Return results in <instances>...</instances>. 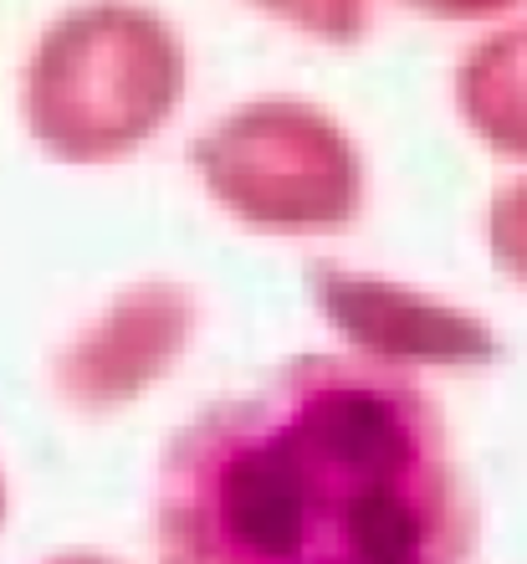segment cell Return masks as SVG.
Here are the masks:
<instances>
[{
	"label": "cell",
	"instance_id": "obj_1",
	"mask_svg": "<svg viewBox=\"0 0 527 564\" xmlns=\"http://www.w3.org/2000/svg\"><path fill=\"white\" fill-rule=\"evenodd\" d=\"M160 550L164 564H471L476 508L420 386L303 355L179 431Z\"/></svg>",
	"mask_w": 527,
	"mask_h": 564
},
{
	"label": "cell",
	"instance_id": "obj_2",
	"mask_svg": "<svg viewBox=\"0 0 527 564\" xmlns=\"http://www.w3.org/2000/svg\"><path fill=\"white\" fill-rule=\"evenodd\" d=\"M185 98V42L133 0L57 15L26 67V123L52 160L103 164L144 144Z\"/></svg>",
	"mask_w": 527,
	"mask_h": 564
},
{
	"label": "cell",
	"instance_id": "obj_3",
	"mask_svg": "<svg viewBox=\"0 0 527 564\" xmlns=\"http://www.w3.org/2000/svg\"><path fill=\"white\" fill-rule=\"evenodd\" d=\"M195 170L220 206L272 231L349 226L364 206V164L328 113L297 98L231 108L195 139Z\"/></svg>",
	"mask_w": 527,
	"mask_h": 564
},
{
	"label": "cell",
	"instance_id": "obj_4",
	"mask_svg": "<svg viewBox=\"0 0 527 564\" xmlns=\"http://www.w3.org/2000/svg\"><path fill=\"white\" fill-rule=\"evenodd\" d=\"M318 297L338 334L374 359H430V365H482L497 355V339L466 308H446L399 282L364 272L318 268Z\"/></svg>",
	"mask_w": 527,
	"mask_h": 564
},
{
	"label": "cell",
	"instance_id": "obj_5",
	"mask_svg": "<svg viewBox=\"0 0 527 564\" xmlns=\"http://www.w3.org/2000/svg\"><path fill=\"white\" fill-rule=\"evenodd\" d=\"M190 318H195L190 293L175 288V282H144V288H133L113 308L103 334L83 349L88 386L123 401L129 390H139L149 375L164 370L185 349Z\"/></svg>",
	"mask_w": 527,
	"mask_h": 564
},
{
	"label": "cell",
	"instance_id": "obj_6",
	"mask_svg": "<svg viewBox=\"0 0 527 564\" xmlns=\"http://www.w3.org/2000/svg\"><path fill=\"white\" fill-rule=\"evenodd\" d=\"M455 108L497 154L527 160V21L471 46L455 73Z\"/></svg>",
	"mask_w": 527,
	"mask_h": 564
},
{
	"label": "cell",
	"instance_id": "obj_7",
	"mask_svg": "<svg viewBox=\"0 0 527 564\" xmlns=\"http://www.w3.org/2000/svg\"><path fill=\"white\" fill-rule=\"evenodd\" d=\"M256 6L333 46L359 42L369 26V0H256Z\"/></svg>",
	"mask_w": 527,
	"mask_h": 564
},
{
	"label": "cell",
	"instance_id": "obj_8",
	"mask_svg": "<svg viewBox=\"0 0 527 564\" xmlns=\"http://www.w3.org/2000/svg\"><path fill=\"white\" fill-rule=\"evenodd\" d=\"M486 237H492V257H497V268L513 272L517 282H527V180L523 185H507V191L492 200Z\"/></svg>",
	"mask_w": 527,
	"mask_h": 564
},
{
	"label": "cell",
	"instance_id": "obj_9",
	"mask_svg": "<svg viewBox=\"0 0 527 564\" xmlns=\"http://www.w3.org/2000/svg\"><path fill=\"white\" fill-rule=\"evenodd\" d=\"M425 15H440V21H486V15L513 11L517 0H405Z\"/></svg>",
	"mask_w": 527,
	"mask_h": 564
}]
</instances>
